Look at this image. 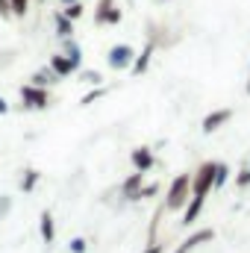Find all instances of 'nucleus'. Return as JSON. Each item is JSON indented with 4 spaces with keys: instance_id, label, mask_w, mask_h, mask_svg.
<instances>
[{
    "instance_id": "nucleus-25",
    "label": "nucleus",
    "mask_w": 250,
    "mask_h": 253,
    "mask_svg": "<svg viewBox=\"0 0 250 253\" xmlns=\"http://www.w3.org/2000/svg\"><path fill=\"white\" fill-rule=\"evenodd\" d=\"M156 191H159V183H144L141 191H138V200H147V197H153Z\"/></svg>"
},
{
    "instance_id": "nucleus-18",
    "label": "nucleus",
    "mask_w": 250,
    "mask_h": 253,
    "mask_svg": "<svg viewBox=\"0 0 250 253\" xmlns=\"http://www.w3.org/2000/svg\"><path fill=\"white\" fill-rule=\"evenodd\" d=\"M115 6H118L115 0H97V6H94V24H100V27H103V24H106V18H109V12H112Z\"/></svg>"
},
{
    "instance_id": "nucleus-32",
    "label": "nucleus",
    "mask_w": 250,
    "mask_h": 253,
    "mask_svg": "<svg viewBox=\"0 0 250 253\" xmlns=\"http://www.w3.org/2000/svg\"><path fill=\"white\" fill-rule=\"evenodd\" d=\"M42 3H47V0H42Z\"/></svg>"
},
{
    "instance_id": "nucleus-23",
    "label": "nucleus",
    "mask_w": 250,
    "mask_h": 253,
    "mask_svg": "<svg viewBox=\"0 0 250 253\" xmlns=\"http://www.w3.org/2000/svg\"><path fill=\"white\" fill-rule=\"evenodd\" d=\"M68 251H71V253H85V251H88V242H85L83 236H77V239H71V242H68Z\"/></svg>"
},
{
    "instance_id": "nucleus-1",
    "label": "nucleus",
    "mask_w": 250,
    "mask_h": 253,
    "mask_svg": "<svg viewBox=\"0 0 250 253\" xmlns=\"http://www.w3.org/2000/svg\"><path fill=\"white\" fill-rule=\"evenodd\" d=\"M188 197H191V174H177L165 191L162 206H165V212H180V209H186Z\"/></svg>"
},
{
    "instance_id": "nucleus-16",
    "label": "nucleus",
    "mask_w": 250,
    "mask_h": 253,
    "mask_svg": "<svg viewBox=\"0 0 250 253\" xmlns=\"http://www.w3.org/2000/svg\"><path fill=\"white\" fill-rule=\"evenodd\" d=\"M39 183H42V171H39V168H27L18 186H21V191H24V194H30V191H36V186H39Z\"/></svg>"
},
{
    "instance_id": "nucleus-22",
    "label": "nucleus",
    "mask_w": 250,
    "mask_h": 253,
    "mask_svg": "<svg viewBox=\"0 0 250 253\" xmlns=\"http://www.w3.org/2000/svg\"><path fill=\"white\" fill-rule=\"evenodd\" d=\"M12 3V18H24L30 12V0H9Z\"/></svg>"
},
{
    "instance_id": "nucleus-21",
    "label": "nucleus",
    "mask_w": 250,
    "mask_h": 253,
    "mask_svg": "<svg viewBox=\"0 0 250 253\" xmlns=\"http://www.w3.org/2000/svg\"><path fill=\"white\" fill-rule=\"evenodd\" d=\"M103 94H106V88H103V85H94V88L83 97V103H80V106H91V103H94V100H100Z\"/></svg>"
},
{
    "instance_id": "nucleus-4",
    "label": "nucleus",
    "mask_w": 250,
    "mask_h": 253,
    "mask_svg": "<svg viewBox=\"0 0 250 253\" xmlns=\"http://www.w3.org/2000/svg\"><path fill=\"white\" fill-rule=\"evenodd\" d=\"M135 59V50L129 44H112L109 53H106V65L112 71H129V65Z\"/></svg>"
},
{
    "instance_id": "nucleus-30",
    "label": "nucleus",
    "mask_w": 250,
    "mask_h": 253,
    "mask_svg": "<svg viewBox=\"0 0 250 253\" xmlns=\"http://www.w3.org/2000/svg\"><path fill=\"white\" fill-rule=\"evenodd\" d=\"M59 3H62V6H71V3H77V0H59Z\"/></svg>"
},
{
    "instance_id": "nucleus-7",
    "label": "nucleus",
    "mask_w": 250,
    "mask_h": 253,
    "mask_svg": "<svg viewBox=\"0 0 250 253\" xmlns=\"http://www.w3.org/2000/svg\"><path fill=\"white\" fill-rule=\"evenodd\" d=\"M230 118H233V109H212L203 121H200V129L209 135V132H215V129H221L224 124H230Z\"/></svg>"
},
{
    "instance_id": "nucleus-28",
    "label": "nucleus",
    "mask_w": 250,
    "mask_h": 253,
    "mask_svg": "<svg viewBox=\"0 0 250 253\" xmlns=\"http://www.w3.org/2000/svg\"><path fill=\"white\" fill-rule=\"evenodd\" d=\"M141 253H165V245H162V242H150Z\"/></svg>"
},
{
    "instance_id": "nucleus-29",
    "label": "nucleus",
    "mask_w": 250,
    "mask_h": 253,
    "mask_svg": "<svg viewBox=\"0 0 250 253\" xmlns=\"http://www.w3.org/2000/svg\"><path fill=\"white\" fill-rule=\"evenodd\" d=\"M9 112V100L6 97H0V115H6Z\"/></svg>"
},
{
    "instance_id": "nucleus-10",
    "label": "nucleus",
    "mask_w": 250,
    "mask_h": 253,
    "mask_svg": "<svg viewBox=\"0 0 250 253\" xmlns=\"http://www.w3.org/2000/svg\"><path fill=\"white\" fill-rule=\"evenodd\" d=\"M141 186H144V174H141V171H132L124 183H121V197H124V200H138Z\"/></svg>"
},
{
    "instance_id": "nucleus-8",
    "label": "nucleus",
    "mask_w": 250,
    "mask_h": 253,
    "mask_svg": "<svg viewBox=\"0 0 250 253\" xmlns=\"http://www.w3.org/2000/svg\"><path fill=\"white\" fill-rule=\"evenodd\" d=\"M39 236H42L44 245H53L56 242V221H53V212L50 209H44L39 215Z\"/></svg>"
},
{
    "instance_id": "nucleus-9",
    "label": "nucleus",
    "mask_w": 250,
    "mask_h": 253,
    "mask_svg": "<svg viewBox=\"0 0 250 253\" xmlns=\"http://www.w3.org/2000/svg\"><path fill=\"white\" fill-rule=\"evenodd\" d=\"M156 53V44L153 42H147L144 47H141V53H135V59H132V65H129V74L132 77H141L147 68H150V56Z\"/></svg>"
},
{
    "instance_id": "nucleus-15",
    "label": "nucleus",
    "mask_w": 250,
    "mask_h": 253,
    "mask_svg": "<svg viewBox=\"0 0 250 253\" xmlns=\"http://www.w3.org/2000/svg\"><path fill=\"white\" fill-rule=\"evenodd\" d=\"M53 27H56V36H59V39H74V21H71V18H65L62 12H56V15H53Z\"/></svg>"
},
{
    "instance_id": "nucleus-27",
    "label": "nucleus",
    "mask_w": 250,
    "mask_h": 253,
    "mask_svg": "<svg viewBox=\"0 0 250 253\" xmlns=\"http://www.w3.org/2000/svg\"><path fill=\"white\" fill-rule=\"evenodd\" d=\"M0 18H3V21L12 18V3H9V0H0Z\"/></svg>"
},
{
    "instance_id": "nucleus-11",
    "label": "nucleus",
    "mask_w": 250,
    "mask_h": 253,
    "mask_svg": "<svg viewBox=\"0 0 250 253\" xmlns=\"http://www.w3.org/2000/svg\"><path fill=\"white\" fill-rule=\"evenodd\" d=\"M47 65H50V71L59 77V80H65V77H71V74H77V68L71 65V59L65 56V53H53L50 59H47Z\"/></svg>"
},
{
    "instance_id": "nucleus-24",
    "label": "nucleus",
    "mask_w": 250,
    "mask_h": 253,
    "mask_svg": "<svg viewBox=\"0 0 250 253\" xmlns=\"http://www.w3.org/2000/svg\"><path fill=\"white\" fill-rule=\"evenodd\" d=\"M12 212V197L9 194H0V221H6Z\"/></svg>"
},
{
    "instance_id": "nucleus-3",
    "label": "nucleus",
    "mask_w": 250,
    "mask_h": 253,
    "mask_svg": "<svg viewBox=\"0 0 250 253\" xmlns=\"http://www.w3.org/2000/svg\"><path fill=\"white\" fill-rule=\"evenodd\" d=\"M212 180H215V162H203L194 174H191V197H203L212 191Z\"/></svg>"
},
{
    "instance_id": "nucleus-2",
    "label": "nucleus",
    "mask_w": 250,
    "mask_h": 253,
    "mask_svg": "<svg viewBox=\"0 0 250 253\" xmlns=\"http://www.w3.org/2000/svg\"><path fill=\"white\" fill-rule=\"evenodd\" d=\"M53 106V94L50 88H42V85H21V109L27 112H42V109H50Z\"/></svg>"
},
{
    "instance_id": "nucleus-17",
    "label": "nucleus",
    "mask_w": 250,
    "mask_h": 253,
    "mask_svg": "<svg viewBox=\"0 0 250 253\" xmlns=\"http://www.w3.org/2000/svg\"><path fill=\"white\" fill-rule=\"evenodd\" d=\"M230 180V165L227 162H215V180H212V191H221Z\"/></svg>"
},
{
    "instance_id": "nucleus-6",
    "label": "nucleus",
    "mask_w": 250,
    "mask_h": 253,
    "mask_svg": "<svg viewBox=\"0 0 250 253\" xmlns=\"http://www.w3.org/2000/svg\"><path fill=\"white\" fill-rule=\"evenodd\" d=\"M129 162H132V168H135V171L147 174V171L156 165V156H153V150H150L147 144H141V147H132V153H129Z\"/></svg>"
},
{
    "instance_id": "nucleus-20",
    "label": "nucleus",
    "mask_w": 250,
    "mask_h": 253,
    "mask_svg": "<svg viewBox=\"0 0 250 253\" xmlns=\"http://www.w3.org/2000/svg\"><path fill=\"white\" fill-rule=\"evenodd\" d=\"M59 12H62L65 18H71V21H77V18H83V12H85V6H83V3L77 0V3H71V6H62Z\"/></svg>"
},
{
    "instance_id": "nucleus-13",
    "label": "nucleus",
    "mask_w": 250,
    "mask_h": 253,
    "mask_svg": "<svg viewBox=\"0 0 250 253\" xmlns=\"http://www.w3.org/2000/svg\"><path fill=\"white\" fill-rule=\"evenodd\" d=\"M30 83H33V85H42V88H50V85L59 83V77L50 71V65H44V68H39V71L30 77Z\"/></svg>"
},
{
    "instance_id": "nucleus-5",
    "label": "nucleus",
    "mask_w": 250,
    "mask_h": 253,
    "mask_svg": "<svg viewBox=\"0 0 250 253\" xmlns=\"http://www.w3.org/2000/svg\"><path fill=\"white\" fill-rule=\"evenodd\" d=\"M212 239H215V230H212V227H203V230H194V233L188 236L186 242H180V245H177V248H174L171 253H191V251H197L200 245H206V242H212Z\"/></svg>"
},
{
    "instance_id": "nucleus-14",
    "label": "nucleus",
    "mask_w": 250,
    "mask_h": 253,
    "mask_svg": "<svg viewBox=\"0 0 250 253\" xmlns=\"http://www.w3.org/2000/svg\"><path fill=\"white\" fill-rule=\"evenodd\" d=\"M62 53L68 56V59H71V65L80 71V65H83V47H80V42H77V39H65Z\"/></svg>"
},
{
    "instance_id": "nucleus-19",
    "label": "nucleus",
    "mask_w": 250,
    "mask_h": 253,
    "mask_svg": "<svg viewBox=\"0 0 250 253\" xmlns=\"http://www.w3.org/2000/svg\"><path fill=\"white\" fill-rule=\"evenodd\" d=\"M80 74V83H85V85H103V74L100 71H77Z\"/></svg>"
},
{
    "instance_id": "nucleus-26",
    "label": "nucleus",
    "mask_w": 250,
    "mask_h": 253,
    "mask_svg": "<svg viewBox=\"0 0 250 253\" xmlns=\"http://www.w3.org/2000/svg\"><path fill=\"white\" fill-rule=\"evenodd\" d=\"M236 186H239V189H248V186H250V165L242 168V174L236 177Z\"/></svg>"
},
{
    "instance_id": "nucleus-31",
    "label": "nucleus",
    "mask_w": 250,
    "mask_h": 253,
    "mask_svg": "<svg viewBox=\"0 0 250 253\" xmlns=\"http://www.w3.org/2000/svg\"><path fill=\"white\" fill-rule=\"evenodd\" d=\"M248 97H250V77H248Z\"/></svg>"
},
{
    "instance_id": "nucleus-12",
    "label": "nucleus",
    "mask_w": 250,
    "mask_h": 253,
    "mask_svg": "<svg viewBox=\"0 0 250 253\" xmlns=\"http://www.w3.org/2000/svg\"><path fill=\"white\" fill-rule=\"evenodd\" d=\"M203 197H188L186 203V212H183V227H194L197 224V218H200V212H203Z\"/></svg>"
}]
</instances>
